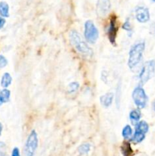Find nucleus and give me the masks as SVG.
<instances>
[{
  "mask_svg": "<svg viewBox=\"0 0 155 156\" xmlns=\"http://www.w3.org/2000/svg\"><path fill=\"white\" fill-rule=\"evenodd\" d=\"M84 36L89 44H94L97 42L99 37V31L94 23L91 20H88L84 23Z\"/></svg>",
  "mask_w": 155,
  "mask_h": 156,
  "instance_id": "nucleus-6",
  "label": "nucleus"
},
{
  "mask_svg": "<svg viewBox=\"0 0 155 156\" xmlns=\"http://www.w3.org/2000/svg\"><path fill=\"white\" fill-rule=\"evenodd\" d=\"M155 74V60L147 61L144 63L139 75H138V79L141 85H144L146 82H148L150 79L153 77Z\"/></svg>",
  "mask_w": 155,
  "mask_h": 156,
  "instance_id": "nucleus-3",
  "label": "nucleus"
},
{
  "mask_svg": "<svg viewBox=\"0 0 155 156\" xmlns=\"http://www.w3.org/2000/svg\"><path fill=\"white\" fill-rule=\"evenodd\" d=\"M117 32H118V27H117V21L116 17L115 15H112L109 20V25H108L107 29H106V34L109 39V42L115 45V41H116Z\"/></svg>",
  "mask_w": 155,
  "mask_h": 156,
  "instance_id": "nucleus-7",
  "label": "nucleus"
},
{
  "mask_svg": "<svg viewBox=\"0 0 155 156\" xmlns=\"http://www.w3.org/2000/svg\"><path fill=\"white\" fill-rule=\"evenodd\" d=\"M11 92L7 88H4L0 91V105L7 103L10 100Z\"/></svg>",
  "mask_w": 155,
  "mask_h": 156,
  "instance_id": "nucleus-13",
  "label": "nucleus"
},
{
  "mask_svg": "<svg viewBox=\"0 0 155 156\" xmlns=\"http://www.w3.org/2000/svg\"><path fill=\"white\" fill-rule=\"evenodd\" d=\"M122 137L126 140H129L132 139V136H133V131H132V128L131 127L130 125H126L124 126L122 131Z\"/></svg>",
  "mask_w": 155,
  "mask_h": 156,
  "instance_id": "nucleus-16",
  "label": "nucleus"
},
{
  "mask_svg": "<svg viewBox=\"0 0 155 156\" xmlns=\"http://www.w3.org/2000/svg\"><path fill=\"white\" fill-rule=\"evenodd\" d=\"M146 134L143 133L139 132L138 130H135V133H133V136L132 137V141L135 143H140L141 142L144 141V140L145 139Z\"/></svg>",
  "mask_w": 155,
  "mask_h": 156,
  "instance_id": "nucleus-18",
  "label": "nucleus"
},
{
  "mask_svg": "<svg viewBox=\"0 0 155 156\" xmlns=\"http://www.w3.org/2000/svg\"><path fill=\"white\" fill-rule=\"evenodd\" d=\"M38 136L36 130L33 129L27 136L24 146V156H34L38 147Z\"/></svg>",
  "mask_w": 155,
  "mask_h": 156,
  "instance_id": "nucleus-4",
  "label": "nucleus"
},
{
  "mask_svg": "<svg viewBox=\"0 0 155 156\" xmlns=\"http://www.w3.org/2000/svg\"><path fill=\"white\" fill-rule=\"evenodd\" d=\"M122 156H132L133 155V149H132L131 144L128 142H125L120 147Z\"/></svg>",
  "mask_w": 155,
  "mask_h": 156,
  "instance_id": "nucleus-12",
  "label": "nucleus"
},
{
  "mask_svg": "<svg viewBox=\"0 0 155 156\" xmlns=\"http://www.w3.org/2000/svg\"><path fill=\"white\" fill-rule=\"evenodd\" d=\"M78 88H79L78 82H73L68 84V87H67V91H68V93H69V94H73V93L76 92V91L78 90Z\"/></svg>",
  "mask_w": 155,
  "mask_h": 156,
  "instance_id": "nucleus-21",
  "label": "nucleus"
},
{
  "mask_svg": "<svg viewBox=\"0 0 155 156\" xmlns=\"http://www.w3.org/2000/svg\"><path fill=\"white\" fill-rule=\"evenodd\" d=\"M0 156H6V145L0 142Z\"/></svg>",
  "mask_w": 155,
  "mask_h": 156,
  "instance_id": "nucleus-23",
  "label": "nucleus"
},
{
  "mask_svg": "<svg viewBox=\"0 0 155 156\" xmlns=\"http://www.w3.org/2000/svg\"><path fill=\"white\" fill-rule=\"evenodd\" d=\"M68 36H69L70 43L76 51L86 57L91 58L93 56L94 53L92 49L84 41L78 32L76 31L75 30H71Z\"/></svg>",
  "mask_w": 155,
  "mask_h": 156,
  "instance_id": "nucleus-1",
  "label": "nucleus"
},
{
  "mask_svg": "<svg viewBox=\"0 0 155 156\" xmlns=\"http://www.w3.org/2000/svg\"><path fill=\"white\" fill-rule=\"evenodd\" d=\"M12 156H21V153H20V150L18 148H14L12 152Z\"/></svg>",
  "mask_w": 155,
  "mask_h": 156,
  "instance_id": "nucleus-25",
  "label": "nucleus"
},
{
  "mask_svg": "<svg viewBox=\"0 0 155 156\" xmlns=\"http://www.w3.org/2000/svg\"><path fill=\"white\" fill-rule=\"evenodd\" d=\"M115 105H116L117 108H119L120 101H121V83L119 82L118 85L116 87V91H115Z\"/></svg>",
  "mask_w": 155,
  "mask_h": 156,
  "instance_id": "nucleus-20",
  "label": "nucleus"
},
{
  "mask_svg": "<svg viewBox=\"0 0 155 156\" xmlns=\"http://www.w3.org/2000/svg\"><path fill=\"white\" fill-rule=\"evenodd\" d=\"M135 130H138L139 132L146 134L149 130L148 123L144 120H141L135 125Z\"/></svg>",
  "mask_w": 155,
  "mask_h": 156,
  "instance_id": "nucleus-14",
  "label": "nucleus"
},
{
  "mask_svg": "<svg viewBox=\"0 0 155 156\" xmlns=\"http://www.w3.org/2000/svg\"><path fill=\"white\" fill-rule=\"evenodd\" d=\"M5 24V20L4 18L0 16V29H2L4 27Z\"/></svg>",
  "mask_w": 155,
  "mask_h": 156,
  "instance_id": "nucleus-26",
  "label": "nucleus"
},
{
  "mask_svg": "<svg viewBox=\"0 0 155 156\" xmlns=\"http://www.w3.org/2000/svg\"><path fill=\"white\" fill-rule=\"evenodd\" d=\"M0 15L2 18L9 16V6L5 2H0Z\"/></svg>",
  "mask_w": 155,
  "mask_h": 156,
  "instance_id": "nucleus-17",
  "label": "nucleus"
},
{
  "mask_svg": "<svg viewBox=\"0 0 155 156\" xmlns=\"http://www.w3.org/2000/svg\"><path fill=\"white\" fill-rule=\"evenodd\" d=\"M141 117V113L140 109H134L129 114V119L133 125H136L140 121Z\"/></svg>",
  "mask_w": 155,
  "mask_h": 156,
  "instance_id": "nucleus-11",
  "label": "nucleus"
},
{
  "mask_svg": "<svg viewBox=\"0 0 155 156\" xmlns=\"http://www.w3.org/2000/svg\"><path fill=\"white\" fill-rule=\"evenodd\" d=\"M135 18L139 23H146L150 20V12L147 8L138 6L135 10Z\"/></svg>",
  "mask_w": 155,
  "mask_h": 156,
  "instance_id": "nucleus-9",
  "label": "nucleus"
},
{
  "mask_svg": "<svg viewBox=\"0 0 155 156\" xmlns=\"http://www.w3.org/2000/svg\"><path fill=\"white\" fill-rule=\"evenodd\" d=\"M8 64V60L4 56L2 55H0V69L4 68L7 66Z\"/></svg>",
  "mask_w": 155,
  "mask_h": 156,
  "instance_id": "nucleus-24",
  "label": "nucleus"
},
{
  "mask_svg": "<svg viewBox=\"0 0 155 156\" xmlns=\"http://www.w3.org/2000/svg\"><path fill=\"white\" fill-rule=\"evenodd\" d=\"M111 8L110 0H97L96 11L100 18H105Z\"/></svg>",
  "mask_w": 155,
  "mask_h": 156,
  "instance_id": "nucleus-8",
  "label": "nucleus"
},
{
  "mask_svg": "<svg viewBox=\"0 0 155 156\" xmlns=\"http://www.w3.org/2000/svg\"><path fill=\"white\" fill-rule=\"evenodd\" d=\"M152 2H155V0H152Z\"/></svg>",
  "mask_w": 155,
  "mask_h": 156,
  "instance_id": "nucleus-29",
  "label": "nucleus"
},
{
  "mask_svg": "<svg viewBox=\"0 0 155 156\" xmlns=\"http://www.w3.org/2000/svg\"><path fill=\"white\" fill-rule=\"evenodd\" d=\"M12 76L9 73H5L3 74L1 79V86L4 88H8L12 84Z\"/></svg>",
  "mask_w": 155,
  "mask_h": 156,
  "instance_id": "nucleus-15",
  "label": "nucleus"
},
{
  "mask_svg": "<svg viewBox=\"0 0 155 156\" xmlns=\"http://www.w3.org/2000/svg\"><path fill=\"white\" fill-rule=\"evenodd\" d=\"M90 150H91V145L89 143H84L78 148V152L81 155H87L90 152Z\"/></svg>",
  "mask_w": 155,
  "mask_h": 156,
  "instance_id": "nucleus-19",
  "label": "nucleus"
},
{
  "mask_svg": "<svg viewBox=\"0 0 155 156\" xmlns=\"http://www.w3.org/2000/svg\"><path fill=\"white\" fill-rule=\"evenodd\" d=\"M114 94L112 92H107L103 95L100 96V101L101 105H103L104 108H109L112 105L113 101Z\"/></svg>",
  "mask_w": 155,
  "mask_h": 156,
  "instance_id": "nucleus-10",
  "label": "nucleus"
},
{
  "mask_svg": "<svg viewBox=\"0 0 155 156\" xmlns=\"http://www.w3.org/2000/svg\"><path fill=\"white\" fill-rule=\"evenodd\" d=\"M145 50V42L144 41H138L131 47L129 53V60L128 66L130 69H134L139 65L142 60L143 53Z\"/></svg>",
  "mask_w": 155,
  "mask_h": 156,
  "instance_id": "nucleus-2",
  "label": "nucleus"
},
{
  "mask_svg": "<svg viewBox=\"0 0 155 156\" xmlns=\"http://www.w3.org/2000/svg\"><path fill=\"white\" fill-rule=\"evenodd\" d=\"M132 98L135 105L138 108V109H143L147 105L148 98H147V95L146 94L144 89L141 85L135 88V89L132 91Z\"/></svg>",
  "mask_w": 155,
  "mask_h": 156,
  "instance_id": "nucleus-5",
  "label": "nucleus"
},
{
  "mask_svg": "<svg viewBox=\"0 0 155 156\" xmlns=\"http://www.w3.org/2000/svg\"><path fill=\"white\" fill-rule=\"evenodd\" d=\"M152 109H153V111H155V100L153 101V102H152Z\"/></svg>",
  "mask_w": 155,
  "mask_h": 156,
  "instance_id": "nucleus-27",
  "label": "nucleus"
},
{
  "mask_svg": "<svg viewBox=\"0 0 155 156\" xmlns=\"http://www.w3.org/2000/svg\"><path fill=\"white\" fill-rule=\"evenodd\" d=\"M2 123H0V135H1L2 133Z\"/></svg>",
  "mask_w": 155,
  "mask_h": 156,
  "instance_id": "nucleus-28",
  "label": "nucleus"
},
{
  "mask_svg": "<svg viewBox=\"0 0 155 156\" xmlns=\"http://www.w3.org/2000/svg\"><path fill=\"white\" fill-rule=\"evenodd\" d=\"M122 29L123 30H126L127 32L132 33V24H131L130 23V21H129V18H127L126 21L124 22V24H122Z\"/></svg>",
  "mask_w": 155,
  "mask_h": 156,
  "instance_id": "nucleus-22",
  "label": "nucleus"
}]
</instances>
